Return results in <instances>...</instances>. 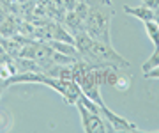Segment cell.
<instances>
[{
	"label": "cell",
	"instance_id": "cell-1",
	"mask_svg": "<svg viewBox=\"0 0 159 133\" xmlns=\"http://www.w3.org/2000/svg\"><path fill=\"white\" fill-rule=\"evenodd\" d=\"M89 12L85 18V32L92 39L111 45V20L115 16V9L111 0H87Z\"/></svg>",
	"mask_w": 159,
	"mask_h": 133
},
{
	"label": "cell",
	"instance_id": "cell-2",
	"mask_svg": "<svg viewBox=\"0 0 159 133\" xmlns=\"http://www.w3.org/2000/svg\"><path fill=\"white\" fill-rule=\"evenodd\" d=\"M76 108L80 112V119H81V126H83V131L85 133H106L108 131V126H106V121L104 117L101 116V112H94L89 107L81 103L80 99L76 103Z\"/></svg>",
	"mask_w": 159,
	"mask_h": 133
},
{
	"label": "cell",
	"instance_id": "cell-3",
	"mask_svg": "<svg viewBox=\"0 0 159 133\" xmlns=\"http://www.w3.org/2000/svg\"><path fill=\"white\" fill-rule=\"evenodd\" d=\"M124 9L125 14H129V16H134L136 20H140V21H148V20H154L156 18V11H152L150 7H147L145 4H142V6H136V7H133V6H124L122 7Z\"/></svg>",
	"mask_w": 159,
	"mask_h": 133
},
{
	"label": "cell",
	"instance_id": "cell-4",
	"mask_svg": "<svg viewBox=\"0 0 159 133\" xmlns=\"http://www.w3.org/2000/svg\"><path fill=\"white\" fill-rule=\"evenodd\" d=\"M143 29L147 32V37L150 39V43L154 45V48L159 46V25L156 20H148V21H143Z\"/></svg>",
	"mask_w": 159,
	"mask_h": 133
},
{
	"label": "cell",
	"instance_id": "cell-5",
	"mask_svg": "<svg viewBox=\"0 0 159 133\" xmlns=\"http://www.w3.org/2000/svg\"><path fill=\"white\" fill-rule=\"evenodd\" d=\"M113 89H115V91H119V93H127V91L131 89V75L125 73L124 68L120 69L119 76H117V80H115Z\"/></svg>",
	"mask_w": 159,
	"mask_h": 133
},
{
	"label": "cell",
	"instance_id": "cell-6",
	"mask_svg": "<svg viewBox=\"0 0 159 133\" xmlns=\"http://www.w3.org/2000/svg\"><path fill=\"white\" fill-rule=\"evenodd\" d=\"M157 66H159V46L154 48V52L150 53V57L142 64V71L143 73H147V71L154 69V68H157Z\"/></svg>",
	"mask_w": 159,
	"mask_h": 133
},
{
	"label": "cell",
	"instance_id": "cell-7",
	"mask_svg": "<svg viewBox=\"0 0 159 133\" xmlns=\"http://www.w3.org/2000/svg\"><path fill=\"white\" fill-rule=\"evenodd\" d=\"M143 76L147 80H159V66L154 68V69H150V71H147V73H143Z\"/></svg>",
	"mask_w": 159,
	"mask_h": 133
},
{
	"label": "cell",
	"instance_id": "cell-8",
	"mask_svg": "<svg viewBox=\"0 0 159 133\" xmlns=\"http://www.w3.org/2000/svg\"><path fill=\"white\" fill-rule=\"evenodd\" d=\"M142 4H145L147 7H150L152 11L159 12V0H142Z\"/></svg>",
	"mask_w": 159,
	"mask_h": 133
},
{
	"label": "cell",
	"instance_id": "cell-9",
	"mask_svg": "<svg viewBox=\"0 0 159 133\" xmlns=\"http://www.w3.org/2000/svg\"><path fill=\"white\" fill-rule=\"evenodd\" d=\"M18 4H27V2H30V0H16Z\"/></svg>",
	"mask_w": 159,
	"mask_h": 133
},
{
	"label": "cell",
	"instance_id": "cell-10",
	"mask_svg": "<svg viewBox=\"0 0 159 133\" xmlns=\"http://www.w3.org/2000/svg\"><path fill=\"white\" fill-rule=\"evenodd\" d=\"M156 21H157V25H159V12H156V18H154Z\"/></svg>",
	"mask_w": 159,
	"mask_h": 133
},
{
	"label": "cell",
	"instance_id": "cell-11",
	"mask_svg": "<svg viewBox=\"0 0 159 133\" xmlns=\"http://www.w3.org/2000/svg\"><path fill=\"white\" fill-rule=\"evenodd\" d=\"M0 99H2V89H0Z\"/></svg>",
	"mask_w": 159,
	"mask_h": 133
}]
</instances>
